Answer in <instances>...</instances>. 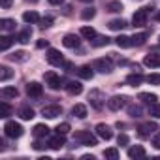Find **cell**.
Wrapping results in <instances>:
<instances>
[{"instance_id": "f1b7e54d", "label": "cell", "mask_w": 160, "mask_h": 160, "mask_svg": "<svg viewBox=\"0 0 160 160\" xmlns=\"http://www.w3.org/2000/svg\"><path fill=\"white\" fill-rule=\"evenodd\" d=\"M139 100L145 102V104H154L158 100V96L152 94V92H139Z\"/></svg>"}, {"instance_id": "f5cc1de1", "label": "cell", "mask_w": 160, "mask_h": 160, "mask_svg": "<svg viewBox=\"0 0 160 160\" xmlns=\"http://www.w3.org/2000/svg\"><path fill=\"white\" fill-rule=\"evenodd\" d=\"M154 19H156V21H160V12H158V13L154 15Z\"/></svg>"}, {"instance_id": "44dd1931", "label": "cell", "mask_w": 160, "mask_h": 160, "mask_svg": "<svg viewBox=\"0 0 160 160\" xmlns=\"http://www.w3.org/2000/svg\"><path fill=\"white\" fill-rule=\"evenodd\" d=\"M32 134H34V138H45V136H49V126L47 124H36Z\"/></svg>"}, {"instance_id": "52a82bcc", "label": "cell", "mask_w": 160, "mask_h": 160, "mask_svg": "<svg viewBox=\"0 0 160 160\" xmlns=\"http://www.w3.org/2000/svg\"><path fill=\"white\" fill-rule=\"evenodd\" d=\"M143 64L147 68H160V53H149V55H145Z\"/></svg>"}, {"instance_id": "bcb514c9", "label": "cell", "mask_w": 160, "mask_h": 160, "mask_svg": "<svg viewBox=\"0 0 160 160\" xmlns=\"http://www.w3.org/2000/svg\"><path fill=\"white\" fill-rule=\"evenodd\" d=\"M40 23H42V28H47V27H51L53 19H51V17H43V19H42Z\"/></svg>"}, {"instance_id": "9c48e42d", "label": "cell", "mask_w": 160, "mask_h": 160, "mask_svg": "<svg viewBox=\"0 0 160 160\" xmlns=\"http://www.w3.org/2000/svg\"><path fill=\"white\" fill-rule=\"evenodd\" d=\"M89 100H91V106L96 108V109H100V108L104 106V94H102L100 91H91Z\"/></svg>"}, {"instance_id": "8fae6325", "label": "cell", "mask_w": 160, "mask_h": 160, "mask_svg": "<svg viewBox=\"0 0 160 160\" xmlns=\"http://www.w3.org/2000/svg\"><path fill=\"white\" fill-rule=\"evenodd\" d=\"M62 113V109H60V106H45L43 109H42V115L43 117H47V119H57L58 115Z\"/></svg>"}, {"instance_id": "5b68a950", "label": "cell", "mask_w": 160, "mask_h": 160, "mask_svg": "<svg viewBox=\"0 0 160 160\" xmlns=\"http://www.w3.org/2000/svg\"><path fill=\"white\" fill-rule=\"evenodd\" d=\"M47 62L49 64H53V66H62L64 64V57H62V53L58 51V49H49L47 51Z\"/></svg>"}, {"instance_id": "ab89813d", "label": "cell", "mask_w": 160, "mask_h": 160, "mask_svg": "<svg viewBox=\"0 0 160 160\" xmlns=\"http://www.w3.org/2000/svg\"><path fill=\"white\" fill-rule=\"evenodd\" d=\"M94 15H96V10H94V8H85V10L81 12V17H83L85 21H89V19H92Z\"/></svg>"}, {"instance_id": "7402d4cb", "label": "cell", "mask_w": 160, "mask_h": 160, "mask_svg": "<svg viewBox=\"0 0 160 160\" xmlns=\"http://www.w3.org/2000/svg\"><path fill=\"white\" fill-rule=\"evenodd\" d=\"M128 156L130 158H143L145 156V149L141 145H134V147L128 149Z\"/></svg>"}, {"instance_id": "cb8c5ba5", "label": "cell", "mask_w": 160, "mask_h": 160, "mask_svg": "<svg viewBox=\"0 0 160 160\" xmlns=\"http://www.w3.org/2000/svg\"><path fill=\"white\" fill-rule=\"evenodd\" d=\"M19 117H21L23 121H30V119H34V109L28 108V106H25V108L19 109Z\"/></svg>"}, {"instance_id": "f6af8a7d", "label": "cell", "mask_w": 160, "mask_h": 160, "mask_svg": "<svg viewBox=\"0 0 160 160\" xmlns=\"http://www.w3.org/2000/svg\"><path fill=\"white\" fill-rule=\"evenodd\" d=\"M117 141H119V145H128V141H130V139H128V136H126V134H121V136L117 138Z\"/></svg>"}, {"instance_id": "2e32d148", "label": "cell", "mask_w": 160, "mask_h": 160, "mask_svg": "<svg viewBox=\"0 0 160 160\" xmlns=\"http://www.w3.org/2000/svg\"><path fill=\"white\" fill-rule=\"evenodd\" d=\"M66 91H68L70 94H73V96H75V94H81V92H83V85L79 83V81H70V83L66 85Z\"/></svg>"}, {"instance_id": "e0dca14e", "label": "cell", "mask_w": 160, "mask_h": 160, "mask_svg": "<svg viewBox=\"0 0 160 160\" xmlns=\"http://www.w3.org/2000/svg\"><path fill=\"white\" fill-rule=\"evenodd\" d=\"M30 38H32V28H30V27H25V28L19 32L17 42H19V43H28V42H30Z\"/></svg>"}, {"instance_id": "7bdbcfd3", "label": "cell", "mask_w": 160, "mask_h": 160, "mask_svg": "<svg viewBox=\"0 0 160 160\" xmlns=\"http://www.w3.org/2000/svg\"><path fill=\"white\" fill-rule=\"evenodd\" d=\"M128 113H130V117H141V108L139 106H132L128 109Z\"/></svg>"}, {"instance_id": "ee69618b", "label": "cell", "mask_w": 160, "mask_h": 160, "mask_svg": "<svg viewBox=\"0 0 160 160\" xmlns=\"http://www.w3.org/2000/svg\"><path fill=\"white\" fill-rule=\"evenodd\" d=\"M152 147H154V149H160V132H156V134L152 136Z\"/></svg>"}, {"instance_id": "3957f363", "label": "cell", "mask_w": 160, "mask_h": 160, "mask_svg": "<svg viewBox=\"0 0 160 160\" xmlns=\"http://www.w3.org/2000/svg\"><path fill=\"white\" fill-rule=\"evenodd\" d=\"M92 68L94 70H98V72H102V73H109L111 70H113V62H111V58H96L94 62H92Z\"/></svg>"}, {"instance_id": "603a6c76", "label": "cell", "mask_w": 160, "mask_h": 160, "mask_svg": "<svg viewBox=\"0 0 160 160\" xmlns=\"http://www.w3.org/2000/svg\"><path fill=\"white\" fill-rule=\"evenodd\" d=\"M17 89L15 87H4L2 91H0V96H2L4 100H10V98H17Z\"/></svg>"}, {"instance_id": "b9f144b4", "label": "cell", "mask_w": 160, "mask_h": 160, "mask_svg": "<svg viewBox=\"0 0 160 160\" xmlns=\"http://www.w3.org/2000/svg\"><path fill=\"white\" fill-rule=\"evenodd\" d=\"M55 130H57L58 134H64V136H66V134L70 132V124H68V122H60V124H58Z\"/></svg>"}, {"instance_id": "e575fe53", "label": "cell", "mask_w": 160, "mask_h": 160, "mask_svg": "<svg viewBox=\"0 0 160 160\" xmlns=\"http://www.w3.org/2000/svg\"><path fill=\"white\" fill-rule=\"evenodd\" d=\"M108 12H113V13H119V12H122V4L119 2V0H111V2L108 4Z\"/></svg>"}, {"instance_id": "5bb4252c", "label": "cell", "mask_w": 160, "mask_h": 160, "mask_svg": "<svg viewBox=\"0 0 160 160\" xmlns=\"http://www.w3.org/2000/svg\"><path fill=\"white\" fill-rule=\"evenodd\" d=\"M62 43H64V47H68V49H77V47H79V38H77L75 34H66V36L62 38Z\"/></svg>"}, {"instance_id": "ffe728a7", "label": "cell", "mask_w": 160, "mask_h": 160, "mask_svg": "<svg viewBox=\"0 0 160 160\" xmlns=\"http://www.w3.org/2000/svg\"><path fill=\"white\" fill-rule=\"evenodd\" d=\"M23 21L28 23V25H36V23H40L42 19H40V15H38L36 12H25V13H23Z\"/></svg>"}, {"instance_id": "ac0fdd59", "label": "cell", "mask_w": 160, "mask_h": 160, "mask_svg": "<svg viewBox=\"0 0 160 160\" xmlns=\"http://www.w3.org/2000/svg\"><path fill=\"white\" fill-rule=\"evenodd\" d=\"M143 79H145V77H143L141 73H130V75L126 77V83H128L130 87H138V85L143 83Z\"/></svg>"}, {"instance_id": "83f0119b", "label": "cell", "mask_w": 160, "mask_h": 160, "mask_svg": "<svg viewBox=\"0 0 160 160\" xmlns=\"http://www.w3.org/2000/svg\"><path fill=\"white\" fill-rule=\"evenodd\" d=\"M111 30H122L124 27H128L126 25V21L124 19H113V21H109V25H108Z\"/></svg>"}, {"instance_id": "d6986e66", "label": "cell", "mask_w": 160, "mask_h": 160, "mask_svg": "<svg viewBox=\"0 0 160 160\" xmlns=\"http://www.w3.org/2000/svg\"><path fill=\"white\" fill-rule=\"evenodd\" d=\"M72 113H73V117H77V119H85V117H87V106L75 104V106L72 108Z\"/></svg>"}, {"instance_id": "60d3db41", "label": "cell", "mask_w": 160, "mask_h": 160, "mask_svg": "<svg viewBox=\"0 0 160 160\" xmlns=\"http://www.w3.org/2000/svg\"><path fill=\"white\" fill-rule=\"evenodd\" d=\"M145 79H147V83H151V85H160V73H151Z\"/></svg>"}, {"instance_id": "30bf717a", "label": "cell", "mask_w": 160, "mask_h": 160, "mask_svg": "<svg viewBox=\"0 0 160 160\" xmlns=\"http://www.w3.org/2000/svg\"><path fill=\"white\" fill-rule=\"evenodd\" d=\"M124 104H126V98H124V96H111V98L108 100V108H109L111 111H119Z\"/></svg>"}, {"instance_id": "f546056e", "label": "cell", "mask_w": 160, "mask_h": 160, "mask_svg": "<svg viewBox=\"0 0 160 160\" xmlns=\"http://www.w3.org/2000/svg\"><path fill=\"white\" fill-rule=\"evenodd\" d=\"M81 36H83L85 40H94V38H96V30H94L92 27H83V28H81Z\"/></svg>"}, {"instance_id": "8d00e7d4", "label": "cell", "mask_w": 160, "mask_h": 160, "mask_svg": "<svg viewBox=\"0 0 160 160\" xmlns=\"http://www.w3.org/2000/svg\"><path fill=\"white\" fill-rule=\"evenodd\" d=\"M104 156H106V158H109V160H117V158H119V149L109 147V149H106V151H104Z\"/></svg>"}, {"instance_id": "4dcf8cb0", "label": "cell", "mask_w": 160, "mask_h": 160, "mask_svg": "<svg viewBox=\"0 0 160 160\" xmlns=\"http://www.w3.org/2000/svg\"><path fill=\"white\" fill-rule=\"evenodd\" d=\"M12 43H13L12 36H2V38H0V51H8Z\"/></svg>"}, {"instance_id": "816d5d0a", "label": "cell", "mask_w": 160, "mask_h": 160, "mask_svg": "<svg viewBox=\"0 0 160 160\" xmlns=\"http://www.w3.org/2000/svg\"><path fill=\"white\" fill-rule=\"evenodd\" d=\"M83 160H94V156H92V154H85Z\"/></svg>"}, {"instance_id": "7a4b0ae2", "label": "cell", "mask_w": 160, "mask_h": 160, "mask_svg": "<svg viewBox=\"0 0 160 160\" xmlns=\"http://www.w3.org/2000/svg\"><path fill=\"white\" fill-rule=\"evenodd\" d=\"M73 139L77 141V143H81V145H89V147H92V145H96L98 143V139H96V136H92L91 132H75V136H73Z\"/></svg>"}, {"instance_id": "74e56055", "label": "cell", "mask_w": 160, "mask_h": 160, "mask_svg": "<svg viewBox=\"0 0 160 160\" xmlns=\"http://www.w3.org/2000/svg\"><path fill=\"white\" fill-rule=\"evenodd\" d=\"M115 42H117V45H119V47H132V42H130V38H128V36H119Z\"/></svg>"}, {"instance_id": "836d02e7", "label": "cell", "mask_w": 160, "mask_h": 160, "mask_svg": "<svg viewBox=\"0 0 160 160\" xmlns=\"http://www.w3.org/2000/svg\"><path fill=\"white\" fill-rule=\"evenodd\" d=\"M145 40H147V34H145V32L136 34V36H132V38H130L132 45H143V43H145Z\"/></svg>"}, {"instance_id": "9a60e30c", "label": "cell", "mask_w": 160, "mask_h": 160, "mask_svg": "<svg viewBox=\"0 0 160 160\" xmlns=\"http://www.w3.org/2000/svg\"><path fill=\"white\" fill-rule=\"evenodd\" d=\"M64 145H66L64 134H58V132H57V136H53V138L49 139V147H51V149H62Z\"/></svg>"}, {"instance_id": "d6a6232c", "label": "cell", "mask_w": 160, "mask_h": 160, "mask_svg": "<svg viewBox=\"0 0 160 160\" xmlns=\"http://www.w3.org/2000/svg\"><path fill=\"white\" fill-rule=\"evenodd\" d=\"M91 43H92L94 47H104V45L109 43V38H108V36H96L94 40H91Z\"/></svg>"}, {"instance_id": "f907efd6", "label": "cell", "mask_w": 160, "mask_h": 160, "mask_svg": "<svg viewBox=\"0 0 160 160\" xmlns=\"http://www.w3.org/2000/svg\"><path fill=\"white\" fill-rule=\"evenodd\" d=\"M64 2V0H49V4H53V6H60Z\"/></svg>"}, {"instance_id": "4316f807", "label": "cell", "mask_w": 160, "mask_h": 160, "mask_svg": "<svg viewBox=\"0 0 160 160\" xmlns=\"http://www.w3.org/2000/svg\"><path fill=\"white\" fill-rule=\"evenodd\" d=\"M12 75H13L12 68H8V66H0V81H2V83H6Z\"/></svg>"}, {"instance_id": "9f6ffc18", "label": "cell", "mask_w": 160, "mask_h": 160, "mask_svg": "<svg viewBox=\"0 0 160 160\" xmlns=\"http://www.w3.org/2000/svg\"><path fill=\"white\" fill-rule=\"evenodd\" d=\"M158 40H160V38H158Z\"/></svg>"}, {"instance_id": "7c38bea8", "label": "cell", "mask_w": 160, "mask_h": 160, "mask_svg": "<svg viewBox=\"0 0 160 160\" xmlns=\"http://www.w3.org/2000/svg\"><path fill=\"white\" fill-rule=\"evenodd\" d=\"M158 130V124L156 122H143L141 126H139V136L141 138H149L151 134H154Z\"/></svg>"}, {"instance_id": "484cf974", "label": "cell", "mask_w": 160, "mask_h": 160, "mask_svg": "<svg viewBox=\"0 0 160 160\" xmlns=\"http://www.w3.org/2000/svg\"><path fill=\"white\" fill-rule=\"evenodd\" d=\"M0 28H2L4 32L15 30V21L13 19H0Z\"/></svg>"}, {"instance_id": "1f68e13d", "label": "cell", "mask_w": 160, "mask_h": 160, "mask_svg": "<svg viewBox=\"0 0 160 160\" xmlns=\"http://www.w3.org/2000/svg\"><path fill=\"white\" fill-rule=\"evenodd\" d=\"M12 115V106L8 104V102H2V104H0V117H2V119H8Z\"/></svg>"}, {"instance_id": "4fadbf2b", "label": "cell", "mask_w": 160, "mask_h": 160, "mask_svg": "<svg viewBox=\"0 0 160 160\" xmlns=\"http://www.w3.org/2000/svg\"><path fill=\"white\" fill-rule=\"evenodd\" d=\"M96 134H98V138H102V139H106V141L113 138L111 126H108V124H104V122H100V124L96 126Z\"/></svg>"}, {"instance_id": "c3c4849f", "label": "cell", "mask_w": 160, "mask_h": 160, "mask_svg": "<svg viewBox=\"0 0 160 160\" xmlns=\"http://www.w3.org/2000/svg\"><path fill=\"white\" fill-rule=\"evenodd\" d=\"M0 4H2V8H4V10H8V8L12 6V0H0Z\"/></svg>"}, {"instance_id": "7dc6e473", "label": "cell", "mask_w": 160, "mask_h": 160, "mask_svg": "<svg viewBox=\"0 0 160 160\" xmlns=\"http://www.w3.org/2000/svg\"><path fill=\"white\" fill-rule=\"evenodd\" d=\"M47 45H49V43H47V40H40V42L36 43V47H38V49H43V47H47Z\"/></svg>"}, {"instance_id": "f35d334b", "label": "cell", "mask_w": 160, "mask_h": 160, "mask_svg": "<svg viewBox=\"0 0 160 160\" xmlns=\"http://www.w3.org/2000/svg\"><path fill=\"white\" fill-rule=\"evenodd\" d=\"M149 115H152L154 119H160V104H158V102L151 104V108H149Z\"/></svg>"}, {"instance_id": "db71d44e", "label": "cell", "mask_w": 160, "mask_h": 160, "mask_svg": "<svg viewBox=\"0 0 160 160\" xmlns=\"http://www.w3.org/2000/svg\"><path fill=\"white\" fill-rule=\"evenodd\" d=\"M81 2H92V0H81Z\"/></svg>"}, {"instance_id": "6da1fadb", "label": "cell", "mask_w": 160, "mask_h": 160, "mask_svg": "<svg viewBox=\"0 0 160 160\" xmlns=\"http://www.w3.org/2000/svg\"><path fill=\"white\" fill-rule=\"evenodd\" d=\"M4 134H6L8 138H12V139L21 138V136H23V126H21L19 122H15V121H8V122L4 124Z\"/></svg>"}, {"instance_id": "d590c367", "label": "cell", "mask_w": 160, "mask_h": 160, "mask_svg": "<svg viewBox=\"0 0 160 160\" xmlns=\"http://www.w3.org/2000/svg\"><path fill=\"white\" fill-rule=\"evenodd\" d=\"M10 58H12V60H15V62H25V60L28 58V55H27L25 51H15L13 55H10Z\"/></svg>"}, {"instance_id": "ba28073f", "label": "cell", "mask_w": 160, "mask_h": 160, "mask_svg": "<svg viewBox=\"0 0 160 160\" xmlns=\"http://www.w3.org/2000/svg\"><path fill=\"white\" fill-rule=\"evenodd\" d=\"M27 92H28V96H30V98H40V96H42V92H43V87H42L38 81H32V83H28V85H27Z\"/></svg>"}, {"instance_id": "277c9868", "label": "cell", "mask_w": 160, "mask_h": 160, "mask_svg": "<svg viewBox=\"0 0 160 160\" xmlns=\"http://www.w3.org/2000/svg\"><path fill=\"white\" fill-rule=\"evenodd\" d=\"M149 10H151V8H141V10H136V13H134V17H132L134 27H143V25L147 23Z\"/></svg>"}, {"instance_id": "11a10c76", "label": "cell", "mask_w": 160, "mask_h": 160, "mask_svg": "<svg viewBox=\"0 0 160 160\" xmlns=\"http://www.w3.org/2000/svg\"><path fill=\"white\" fill-rule=\"evenodd\" d=\"M27 2H38V0H27Z\"/></svg>"}, {"instance_id": "d4e9b609", "label": "cell", "mask_w": 160, "mask_h": 160, "mask_svg": "<svg viewBox=\"0 0 160 160\" xmlns=\"http://www.w3.org/2000/svg\"><path fill=\"white\" fill-rule=\"evenodd\" d=\"M77 73H79L81 79H92V75H94V72H92L91 66H81V68L77 70Z\"/></svg>"}, {"instance_id": "681fc988", "label": "cell", "mask_w": 160, "mask_h": 160, "mask_svg": "<svg viewBox=\"0 0 160 160\" xmlns=\"http://www.w3.org/2000/svg\"><path fill=\"white\" fill-rule=\"evenodd\" d=\"M43 147H45V145H43L42 141H36V143H34V149H36V151H42Z\"/></svg>"}, {"instance_id": "8992f818", "label": "cell", "mask_w": 160, "mask_h": 160, "mask_svg": "<svg viewBox=\"0 0 160 160\" xmlns=\"http://www.w3.org/2000/svg\"><path fill=\"white\" fill-rule=\"evenodd\" d=\"M43 79H45V83H47L53 91H58V89H60V77H58L55 72H45Z\"/></svg>"}]
</instances>
